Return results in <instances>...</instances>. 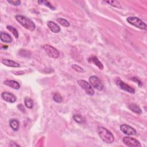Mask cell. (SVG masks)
I'll use <instances>...</instances> for the list:
<instances>
[{
  "label": "cell",
  "mask_w": 147,
  "mask_h": 147,
  "mask_svg": "<svg viewBox=\"0 0 147 147\" xmlns=\"http://www.w3.org/2000/svg\"><path fill=\"white\" fill-rule=\"evenodd\" d=\"M97 131L100 139L107 144H111L114 141V137L112 133L106 128L99 126L97 128Z\"/></svg>",
  "instance_id": "cell-1"
},
{
  "label": "cell",
  "mask_w": 147,
  "mask_h": 147,
  "mask_svg": "<svg viewBox=\"0 0 147 147\" xmlns=\"http://www.w3.org/2000/svg\"><path fill=\"white\" fill-rule=\"evenodd\" d=\"M15 18L17 22H18V23H20L26 29L31 32L34 30L36 28L35 24L29 18L22 15H16L15 16Z\"/></svg>",
  "instance_id": "cell-2"
},
{
  "label": "cell",
  "mask_w": 147,
  "mask_h": 147,
  "mask_svg": "<svg viewBox=\"0 0 147 147\" xmlns=\"http://www.w3.org/2000/svg\"><path fill=\"white\" fill-rule=\"evenodd\" d=\"M126 21L131 25L136 26L142 30H146L147 26L146 24L142 21L140 18L137 17H129L127 18Z\"/></svg>",
  "instance_id": "cell-3"
},
{
  "label": "cell",
  "mask_w": 147,
  "mask_h": 147,
  "mask_svg": "<svg viewBox=\"0 0 147 147\" xmlns=\"http://www.w3.org/2000/svg\"><path fill=\"white\" fill-rule=\"evenodd\" d=\"M42 49L47 55L52 58L57 59L59 56V52L57 49L52 47V45L46 44L42 46Z\"/></svg>",
  "instance_id": "cell-4"
},
{
  "label": "cell",
  "mask_w": 147,
  "mask_h": 147,
  "mask_svg": "<svg viewBox=\"0 0 147 147\" xmlns=\"http://www.w3.org/2000/svg\"><path fill=\"white\" fill-rule=\"evenodd\" d=\"M77 82L78 84L82 87V88L84 90V91L87 95L92 96L94 94V90L92 87L87 81L80 79V80H78Z\"/></svg>",
  "instance_id": "cell-5"
},
{
  "label": "cell",
  "mask_w": 147,
  "mask_h": 147,
  "mask_svg": "<svg viewBox=\"0 0 147 147\" xmlns=\"http://www.w3.org/2000/svg\"><path fill=\"white\" fill-rule=\"evenodd\" d=\"M89 82L92 87L99 91H102L103 89V84L102 82L96 76H90L89 78Z\"/></svg>",
  "instance_id": "cell-6"
},
{
  "label": "cell",
  "mask_w": 147,
  "mask_h": 147,
  "mask_svg": "<svg viewBox=\"0 0 147 147\" xmlns=\"http://www.w3.org/2000/svg\"><path fill=\"white\" fill-rule=\"evenodd\" d=\"M122 141L124 144H125L127 146L131 147H140L141 145L140 142L137 140L136 139L130 137H125L122 139Z\"/></svg>",
  "instance_id": "cell-7"
},
{
  "label": "cell",
  "mask_w": 147,
  "mask_h": 147,
  "mask_svg": "<svg viewBox=\"0 0 147 147\" xmlns=\"http://www.w3.org/2000/svg\"><path fill=\"white\" fill-rule=\"evenodd\" d=\"M115 83L122 90H124L129 93L130 94H134L135 93V89L133 87H130V86L126 84L125 82H123L122 80L120 79H117L115 81Z\"/></svg>",
  "instance_id": "cell-8"
},
{
  "label": "cell",
  "mask_w": 147,
  "mask_h": 147,
  "mask_svg": "<svg viewBox=\"0 0 147 147\" xmlns=\"http://www.w3.org/2000/svg\"><path fill=\"white\" fill-rule=\"evenodd\" d=\"M120 130L125 134H126L127 136H133L136 135L137 133L136 130L133 127L127 124L121 125L120 126Z\"/></svg>",
  "instance_id": "cell-9"
},
{
  "label": "cell",
  "mask_w": 147,
  "mask_h": 147,
  "mask_svg": "<svg viewBox=\"0 0 147 147\" xmlns=\"http://www.w3.org/2000/svg\"><path fill=\"white\" fill-rule=\"evenodd\" d=\"M1 96L2 98V99L7 102H10V103H14L16 102V96L10 93V92H4L3 93H2L1 94Z\"/></svg>",
  "instance_id": "cell-10"
},
{
  "label": "cell",
  "mask_w": 147,
  "mask_h": 147,
  "mask_svg": "<svg viewBox=\"0 0 147 147\" xmlns=\"http://www.w3.org/2000/svg\"><path fill=\"white\" fill-rule=\"evenodd\" d=\"M47 26L49 29L54 33H57L60 31V26L52 21H48Z\"/></svg>",
  "instance_id": "cell-11"
},
{
  "label": "cell",
  "mask_w": 147,
  "mask_h": 147,
  "mask_svg": "<svg viewBox=\"0 0 147 147\" xmlns=\"http://www.w3.org/2000/svg\"><path fill=\"white\" fill-rule=\"evenodd\" d=\"M4 84L12 88H14L15 90H18L20 88V84L18 82H17L16 80H5L3 82Z\"/></svg>",
  "instance_id": "cell-12"
},
{
  "label": "cell",
  "mask_w": 147,
  "mask_h": 147,
  "mask_svg": "<svg viewBox=\"0 0 147 147\" xmlns=\"http://www.w3.org/2000/svg\"><path fill=\"white\" fill-rule=\"evenodd\" d=\"M0 39L2 42H6V43L11 42L13 40L12 37H11V36L9 34H8L6 32H1Z\"/></svg>",
  "instance_id": "cell-13"
},
{
  "label": "cell",
  "mask_w": 147,
  "mask_h": 147,
  "mask_svg": "<svg viewBox=\"0 0 147 147\" xmlns=\"http://www.w3.org/2000/svg\"><path fill=\"white\" fill-rule=\"evenodd\" d=\"M1 63L4 64L5 65H6L7 67H19L20 64L19 63L10 60V59H3L1 61Z\"/></svg>",
  "instance_id": "cell-14"
},
{
  "label": "cell",
  "mask_w": 147,
  "mask_h": 147,
  "mask_svg": "<svg viewBox=\"0 0 147 147\" xmlns=\"http://www.w3.org/2000/svg\"><path fill=\"white\" fill-rule=\"evenodd\" d=\"M88 61L94 64L100 69H103V65L102 63L100 61V60L96 56H92V57H90L88 59Z\"/></svg>",
  "instance_id": "cell-15"
},
{
  "label": "cell",
  "mask_w": 147,
  "mask_h": 147,
  "mask_svg": "<svg viewBox=\"0 0 147 147\" xmlns=\"http://www.w3.org/2000/svg\"><path fill=\"white\" fill-rule=\"evenodd\" d=\"M128 108L132 111L133 112L138 114H141L142 113V110L141 108L136 103H131L128 105Z\"/></svg>",
  "instance_id": "cell-16"
},
{
  "label": "cell",
  "mask_w": 147,
  "mask_h": 147,
  "mask_svg": "<svg viewBox=\"0 0 147 147\" xmlns=\"http://www.w3.org/2000/svg\"><path fill=\"white\" fill-rule=\"evenodd\" d=\"M9 124H10V126L11 127V128L13 130L17 131L19 129L20 122L17 119H10Z\"/></svg>",
  "instance_id": "cell-17"
},
{
  "label": "cell",
  "mask_w": 147,
  "mask_h": 147,
  "mask_svg": "<svg viewBox=\"0 0 147 147\" xmlns=\"http://www.w3.org/2000/svg\"><path fill=\"white\" fill-rule=\"evenodd\" d=\"M74 120L77 122L78 123H83L85 121L84 118L80 115V114H75L73 115L72 117Z\"/></svg>",
  "instance_id": "cell-18"
},
{
  "label": "cell",
  "mask_w": 147,
  "mask_h": 147,
  "mask_svg": "<svg viewBox=\"0 0 147 147\" xmlns=\"http://www.w3.org/2000/svg\"><path fill=\"white\" fill-rule=\"evenodd\" d=\"M6 28L9 31H10L14 35V36L16 38H18L19 33H18V30L15 28H14V27H13L12 26H10V25H7L6 26Z\"/></svg>",
  "instance_id": "cell-19"
},
{
  "label": "cell",
  "mask_w": 147,
  "mask_h": 147,
  "mask_svg": "<svg viewBox=\"0 0 147 147\" xmlns=\"http://www.w3.org/2000/svg\"><path fill=\"white\" fill-rule=\"evenodd\" d=\"M24 103L26 107L28 109H32L33 106V101L29 97H26L24 99Z\"/></svg>",
  "instance_id": "cell-20"
},
{
  "label": "cell",
  "mask_w": 147,
  "mask_h": 147,
  "mask_svg": "<svg viewBox=\"0 0 147 147\" xmlns=\"http://www.w3.org/2000/svg\"><path fill=\"white\" fill-rule=\"evenodd\" d=\"M56 21L58 23H59L63 26L68 27L69 26V22L67 20H66L65 19H64L63 18H57L56 19Z\"/></svg>",
  "instance_id": "cell-21"
},
{
  "label": "cell",
  "mask_w": 147,
  "mask_h": 147,
  "mask_svg": "<svg viewBox=\"0 0 147 147\" xmlns=\"http://www.w3.org/2000/svg\"><path fill=\"white\" fill-rule=\"evenodd\" d=\"M105 2L106 3L109 4L110 5L113 6V7H117V8H121L122 7L120 3L117 1H105Z\"/></svg>",
  "instance_id": "cell-22"
},
{
  "label": "cell",
  "mask_w": 147,
  "mask_h": 147,
  "mask_svg": "<svg viewBox=\"0 0 147 147\" xmlns=\"http://www.w3.org/2000/svg\"><path fill=\"white\" fill-rule=\"evenodd\" d=\"M38 3L40 5H44L47 7H48L49 9H51V10H55V7L54 6H53L51 3H50L48 1H43V0H41V1H38Z\"/></svg>",
  "instance_id": "cell-23"
},
{
  "label": "cell",
  "mask_w": 147,
  "mask_h": 147,
  "mask_svg": "<svg viewBox=\"0 0 147 147\" xmlns=\"http://www.w3.org/2000/svg\"><path fill=\"white\" fill-rule=\"evenodd\" d=\"M53 100L57 103H61L63 100V98L61 95L59 93H55L53 95Z\"/></svg>",
  "instance_id": "cell-24"
},
{
  "label": "cell",
  "mask_w": 147,
  "mask_h": 147,
  "mask_svg": "<svg viewBox=\"0 0 147 147\" xmlns=\"http://www.w3.org/2000/svg\"><path fill=\"white\" fill-rule=\"evenodd\" d=\"M71 67L72 69H74L77 72L82 73L84 72V69H83V68H82L81 67H80L79 65H78L77 64H72Z\"/></svg>",
  "instance_id": "cell-25"
},
{
  "label": "cell",
  "mask_w": 147,
  "mask_h": 147,
  "mask_svg": "<svg viewBox=\"0 0 147 147\" xmlns=\"http://www.w3.org/2000/svg\"><path fill=\"white\" fill-rule=\"evenodd\" d=\"M8 3L14 6H18L21 3V1L19 0H7Z\"/></svg>",
  "instance_id": "cell-26"
},
{
  "label": "cell",
  "mask_w": 147,
  "mask_h": 147,
  "mask_svg": "<svg viewBox=\"0 0 147 147\" xmlns=\"http://www.w3.org/2000/svg\"><path fill=\"white\" fill-rule=\"evenodd\" d=\"M132 80H133L134 82H136L137 84H138V85L140 86V87H141V86H142V83H141V82L140 80H138L137 78H135V77H134V78H132L131 79Z\"/></svg>",
  "instance_id": "cell-27"
},
{
  "label": "cell",
  "mask_w": 147,
  "mask_h": 147,
  "mask_svg": "<svg viewBox=\"0 0 147 147\" xmlns=\"http://www.w3.org/2000/svg\"><path fill=\"white\" fill-rule=\"evenodd\" d=\"M18 109H20V110H21V111H22V112H25V109L24 107L22 106V105L20 104V105H18Z\"/></svg>",
  "instance_id": "cell-28"
},
{
  "label": "cell",
  "mask_w": 147,
  "mask_h": 147,
  "mask_svg": "<svg viewBox=\"0 0 147 147\" xmlns=\"http://www.w3.org/2000/svg\"><path fill=\"white\" fill-rule=\"evenodd\" d=\"M9 146H20V145L17 144H16L15 142H14V143L11 142V144H9Z\"/></svg>",
  "instance_id": "cell-29"
}]
</instances>
